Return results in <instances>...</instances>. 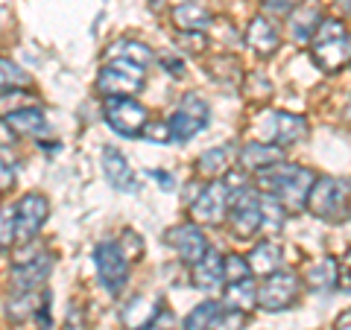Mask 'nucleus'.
<instances>
[{
  "instance_id": "obj_1",
  "label": "nucleus",
  "mask_w": 351,
  "mask_h": 330,
  "mask_svg": "<svg viewBox=\"0 0 351 330\" xmlns=\"http://www.w3.org/2000/svg\"><path fill=\"white\" fill-rule=\"evenodd\" d=\"M313 181H316V175L307 167L287 164V161H278V164H272V167L258 173L261 190L269 193L287 214L302 211V207L307 205V193H311Z\"/></svg>"
},
{
  "instance_id": "obj_2",
  "label": "nucleus",
  "mask_w": 351,
  "mask_h": 330,
  "mask_svg": "<svg viewBox=\"0 0 351 330\" xmlns=\"http://www.w3.org/2000/svg\"><path fill=\"white\" fill-rule=\"evenodd\" d=\"M304 207L325 223H346L351 214V184L337 175H319L307 193Z\"/></svg>"
},
{
  "instance_id": "obj_3",
  "label": "nucleus",
  "mask_w": 351,
  "mask_h": 330,
  "mask_svg": "<svg viewBox=\"0 0 351 330\" xmlns=\"http://www.w3.org/2000/svg\"><path fill=\"white\" fill-rule=\"evenodd\" d=\"M311 56L325 73H337L346 68L351 62V32L343 27V21L322 18V24L313 32Z\"/></svg>"
},
{
  "instance_id": "obj_4",
  "label": "nucleus",
  "mask_w": 351,
  "mask_h": 330,
  "mask_svg": "<svg viewBox=\"0 0 351 330\" xmlns=\"http://www.w3.org/2000/svg\"><path fill=\"white\" fill-rule=\"evenodd\" d=\"M228 190H232V205H228V228L232 234L246 240V237H255L261 225H263V211H261V196L255 187L249 184H240L237 175L226 179Z\"/></svg>"
},
{
  "instance_id": "obj_5",
  "label": "nucleus",
  "mask_w": 351,
  "mask_h": 330,
  "mask_svg": "<svg viewBox=\"0 0 351 330\" xmlns=\"http://www.w3.org/2000/svg\"><path fill=\"white\" fill-rule=\"evenodd\" d=\"M144 85H147L144 68L126 59H112L97 73V91L103 97H135L144 91Z\"/></svg>"
},
{
  "instance_id": "obj_6",
  "label": "nucleus",
  "mask_w": 351,
  "mask_h": 330,
  "mask_svg": "<svg viewBox=\"0 0 351 330\" xmlns=\"http://www.w3.org/2000/svg\"><path fill=\"white\" fill-rule=\"evenodd\" d=\"M208 123H211V108H208V103L202 100L199 94H184L179 108H176V112L167 117L170 140H179V144H184V140H191L193 135L205 131Z\"/></svg>"
},
{
  "instance_id": "obj_7",
  "label": "nucleus",
  "mask_w": 351,
  "mask_h": 330,
  "mask_svg": "<svg viewBox=\"0 0 351 330\" xmlns=\"http://www.w3.org/2000/svg\"><path fill=\"white\" fill-rule=\"evenodd\" d=\"M103 117L123 138H141V131L149 123L147 105H141L135 97H106Z\"/></svg>"
},
{
  "instance_id": "obj_8",
  "label": "nucleus",
  "mask_w": 351,
  "mask_h": 330,
  "mask_svg": "<svg viewBox=\"0 0 351 330\" xmlns=\"http://www.w3.org/2000/svg\"><path fill=\"white\" fill-rule=\"evenodd\" d=\"M299 295H302L299 275L278 269V272L267 275V281L258 287V304L269 313H281V310H287V307H293L295 301H299Z\"/></svg>"
},
{
  "instance_id": "obj_9",
  "label": "nucleus",
  "mask_w": 351,
  "mask_h": 330,
  "mask_svg": "<svg viewBox=\"0 0 351 330\" xmlns=\"http://www.w3.org/2000/svg\"><path fill=\"white\" fill-rule=\"evenodd\" d=\"M94 266L100 275V283L108 295H120V290L126 287L129 281V257L123 255V249L112 240H106L94 249Z\"/></svg>"
},
{
  "instance_id": "obj_10",
  "label": "nucleus",
  "mask_w": 351,
  "mask_h": 330,
  "mask_svg": "<svg viewBox=\"0 0 351 330\" xmlns=\"http://www.w3.org/2000/svg\"><path fill=\"white\" fill-rule=\"evenodd\" d=\"M228 205H232V190H228V184L211 181L199 190L191 214L196 219V225H219L228 216Z\"/></svg>"
},
{
  "instance_id": "obj_11",
  "label": "nucleus",
  "mask_w": 351,
  "mask_h": 330,
  "mask_svg": "<svg viewBox=\"0 0 351 330\" xmlns=\"http://www.w3.org/2000/svg\"><path fill=\"white\" fill-rule=\"evenodd\" d=\"M261 131L269 140L267 144H278V147H290L299 144L307 138V120L302 114H290V112H272L261 120Z\"/></svg>"
},
{
  "instance_id": "obj_12",
  "label": "nucleus",
  "mask_w": 351,
  "mask_h": 330,
  "mask_svg": "<svg viewBox=\"0 0 351 330\" xmlns=\"http://www.w3.org/2000/svg\"><path fill=\"white\" fill-rule=\"evenodd\" d=\"M15 214H18V243H29L44 228V223H47L50 205L41 193H27L18 199Z\"/></svg>"
},
{
  "instance_id": "obj_13",
  "label": "nucleus",
  "mask_w": 351,
  "mask_h": 330,
  "mask_svg": "<svg viewBox=\"0 0 351 330\" xmlns=\"http://www.w3.org/2000/svg\"><path fill=\"white\" fill-rule=\"evenodd\" d=\"M164 240H167V246H170L184 263H188V266H193V263L208 251V240H205L202 228L196 225V223H184V225L170 228Z\"/></svg>"
},
{
  "instance_id": "obj_14",
  "label": "nucleus",
  "mask_w": 351,
  "mask_h": 330,
  "mask_svg": "<svg viewBox=\"0 0 351 330\" xmlns=\"http://www.w3.org/2000/svg\"><path fill=\"white\" fill-rule=\"evenodd\" d=\"M161 313L164 310H161V301L156 295L138 292V295H132L126 301V307L120 310V322H123L126 330H149Z\"/></svg>"
},
{
  "instance_id": "obj_15",
  "label": "nucleus",
  "mask_w": 351,
  "mask_h": 330,
  "mask_svg": "<svg viewBox=\"0 0 351 330\" xmlns=\"http://www.w3.org/2000/svg\"><path fill=\"white\" fill-rule=\"evenodd\" d=\"M246 44L252 47L255 56L269 59L272 53L278 50V44H281V32L267 15H258V18H252L249 27H246Z\"/></svg>"
},
{
  "instance_id": "obj_16",
  "label": "nucleus",
  "mask_w": 351,
  "mask_h": 330,
  "mask_svg": "<svg viewBox=\"0 0 351 330\" xmlns=\"http://www.w3.org/2000/svg\"><path fill=\"white\" fill-rule=\"evenodd\" d=\"M50 269H53V257L44 251V255H38V257H29V260H21L18 266L12 269V287L18 290V292H27V290H38L44 281H47V275H50Z\"/></svg>"
},
{
  "instance_id": "obj_17",
  "label": "nucleus",
  "mask_w": 351,
  "mask_h": 330,
  "mask_svg": "<svg viewBox=\"0 0 351 330\" xmlns=\"http://www.w3.org/2000/svg\"><path fill=\"white\" fill-rule=\"evenodd\" d=\"M322 24V0H299L290 9V32L295 41H311Z\"/></svg>"
},
{
  "instance_id": "obj_18",
  "label": "nucleus",
  "mask_w": 351,
  "mask_h": 330,
  "mask_svg": "<svg viewBox=\"0 0 351 330\" xmlns=\"http://www.w3.org/2000/svg\"><path fill=\"white\" fill-rule=\"evenodd\" d=\"M103 175H106V181L112 184L114 190H120V193L138 190L135 173H132L126 155L120 149H114V147H106L103 149Z\"/></svg>"
},
{
  "instance_id": "obj_19",
  "label": "nucleus",
  "mask_w": 351,
  "mask_h": 330,
  "mask_svg": "<svg viewBox=\"0 0 351 330\" xmlns=\"http://www.w3.org/2000/svg\"><path fill=\"white\" fill-rule=\"evenodd\" d=\"M193 287L202 292H214L226 287V272H223V255L208 249L205 255L193 263Z\"/></svg>"
},
{
  "instance_id": "obj_20",
  "label": "nucleus",
  "mask_w": 351,
  "mask_h": 330,
  "mask_svg": "<svg viewBox=\"0 0 351 330\" xmlns=\"http://www.w3.org/2000/svg\"><path fill=\"white\" fill-rule=\"evenodd\" d=\"M6 316L12 322H27V318H41V325L47 322V292H38V290H27V292H18L15 299L6 301Z\"/></svg>"
},
{
  "instance_id": "obj_21",
  "label": "nucleus",
  "mask_w": 351,
  "mask_h": 330,
  "mask_svg": "<svg viewBox=\"0 0 351 330\" xmlns=\"http://www.w3.org/2000/svg\"><path fill=\"white\" fill-rule=\"evenodd\" d=\"M173 27L179 32H202L211 27V12L202 0H182L173 6Z\"/></svg>"
},
{
  "instance_id": "obj_22",
  "label": "nucleus",
  "mask_w": 351,
  "mask_h": 330,
  "mask_svg": "<svg viewBox=\"0 0 351 330\" xmlns=\"http://www.w3.org/2000/svg\"><path fill=\"white\" fill-rule=\"evenodd\" d=\"M284 161V147L278 144H267V140H252V144L243 147V152H240V167L243 170H267L272 167V164Z\"/></svg>"
},
{
  "instance_id": "obj_23",
  "label": "nucleus",
  "mask_w": 351,
  "mask_h": 330,
  "mask_svg": "<svg viewBox=\"0 0 351 330\" xmlns=\"http://www.w3.org/2000/svg\"><path fill=\"white\" fill-rule=\"evenodd\" d=\"M3 126L9 129V135L15 138H36L47 129V120H44V112L41 108H21V112H12L3 117Z\"/></svg>"
},
{
  "instance_id": "obj_24",
  "label": "nucleus",
  "mask_w": 351,
  "mask_h": 330,
  "mask_svg": "<svg viewBox=\"0 0 351 330\" xmlns=\"http://www.w3.org/2000/svg\"><path fill=\"white\" fill-rule=\"evenodd\" d=\"M246 263H249V272L252 275H261V278H267V275L281 269L284 251H281L278 243H272V240H263V243H258L246 255Z\"/></svg>"
},
{
  "instance_id": "obj_25",
  "label": "nucleus",
  "mask_w": 351,
  "mask_h": 330,
  "mask_svg": "<svg viewBox=\"0 0 351 330\" xmlns=\"http://www.w3.org/2000/svg\"><path fill=\"white\" fill-rule=\"evenodd\" d=\"M223 299L232 310H249V307L258 304V287L252 278H240V281H228L223 287Z\"/></svg>"
},
{
  "instance_id": "obj_26",
  "label": "nucleus",
  "mask_w": 351,
  "mask_h": 330,
  "mask_svg": "<svg viewBox=\"0 0 351 330\" xmlns=\"http://www.w3.org/2000/svg\"><path fill=\"white\" fill-rule=\"evenodd\" d=\"M337 278H339V263L337 257H322L319 263H313L307 272V281L316 292H331L337 290Z\"/></svg>"
},
{
  "instance_id": "obj_27",
  "label": "nucleus",
  "mask_w": 351,
  "mask_h": 330,
  "mask_svg": "<svg viewBox=\"0 0 351 330\" xmlns=\"http://www.w3.org/2000/svg\"><path fill=\"white\" fill-rule=\"evenodd\" d=\"M108 59H126V62H135V64H149L152 59H156V53H152L147 44L141 41H129V38H120L114 41L112 47H108Z\"/></svg>"
},
{
  "instance_id": "obj_28",
  "label": "nucleus",
  "mask_w": 351,
  "mask_h": 330,
  "mask_svg": "<svg viewBox=\"0 0 351 330\" xmlns=\"http://www.w3.org/2000/svg\"><path fill=\"white\" fill-rule=\"evenodd\" d=\"M38 105V97L27 91V88H9V91L0 94V120L12 112H21V108H32Z\"/></svg>"
},
{
  "instance_id": "obj_29",
  "label": "nucleus",
  "mask_w": 351,
  "mask_h": 330,
  "mask_svg": "<svg viewBox=\"0 0 351 330\" xmlns=\"http://www.w3.org/2000/svg\"><path fill=\"white\" fill-rule=\"evenodd\" d=\"M29 82H32L29 73L21 68V64L0 56V91H9V88H27Z\"/></svg>"
},
{
  "instance_id": "obj_30",
  "label": "nucleus",
  "mask_w": 351,
  "mask_h": 330,
  "mask_svg": "<svg viewBox=\"0 0 351 330\" xmlns=\"http://www.w3.org/2000/svg\"><path fill=\"white\" fill-rule=\"evenodd\" d=\"M18 243V214L15 205H3L0 207V251L12 249Z\"/></svg>"
},
{
  "instance_id": "obj_31",
  "label": "nucleus",
  "mask_w": 351,
  "mask_h": 330,
  "mask_svg": "<svg viewBox=\"0 0 351 330\" xmlns=\"http://www.w3.org/2000/svg\"><path fill=\"white\" fill-rule=\"evenodd\" d=\"M226 167H228V152L226 149H208V152L199 155V161H196V173L211 175V179L223 175Z\"/></svg>"
},
{
  "instance_id": "obj_32",
  "label": "nucleus",
  "mask_w": 351,
  "mask_h": 330,
  "mask_svg": "<svg viewBox=\"0 0 351 330\" xmlns=\"http://www.w3.org/2000/svg\"><path fill=\"white\" fill-rule=\"evenodd\" d=\"M217 310H219L217 301L199 304L196 310H191L188 318H184V330H208V327H211V318L217 316Z\"/></svg>"
},
{
  "instance_id": "obj_33",
  "label": "nucleus",
  "mask_w": 351,
  "mask_h": 330,
  "mask_svg": "<svg viewBox=\"0 0 351 330\" xmlns=\"http://www.w3.org/2000/svg\"><path fill=\"white\" fill-rule=\"evenodd\" d=\"M243 327H246V313L226 307V310H217V316L211 318V327L208 330H243Z\"/></svg>"
},
{
  "instance_id": "obj_34",
  "label": "nucleus",
  "mask_w": 351,
  "mask_h": 330,
  "mask_svg": "<svg viewBox=\"0 0 351 330\" xmlns=\"http://www.w3.org/2000/svg\"><path fill=\"white\" fill-rule=\"evenodd\" d=\"M223 272H226V283L228 281H240V278H252L249 263H246V257H240V255L223 257Z\"/></svg>"
},
{
  "instance_id": "obj_35",
  "label": "nucleus",
  "mask_w": 351,
  "mask_h": 330,
  "mask_svg": "<svg viewBox=\"0 0 351 330\" xmlns=\"http://www.w3.org/2000/svg\"><path fill=\"white\" fill-rule=\"evenodd\" d=\"M176 41L184 44V50H188V53H202V50L208 47V38L199 36V32H179V36H176Z\"/></svg>"
},
{
  "instance_id": "obj_36",
  "label": "nucleus",
  "mask_w": 351,
  "mask_h": 330,
  "mask_svg": "<svg viewBox=\"0 0 351 330\" xmlns=\"http://www.w3.org/2000/svg\"><path fill=\"white\" fill-rule=\"evenodd\" d=\"M337 263H339V278H337V290H343V292H351V249H348L346 255L339 257Z\"/></svg>"
},
{
  "instance_id": "obj_37",
  "label": "nucleus",
  "mask_w": 351,
  "mask_h": 330,
  "mask_svg": "<svg viewBox=\"0 0 351 330\" xmlns=\"http://www.w3.org/2000/svg\"><path fill=\"white\" fill-rule=\"evenodd\" d=\"M295 3H299V0H261L263 12H269V15H287Z\"/></svg>"
},
{
  "instance_id": "obj_38",
  "label": "nucleus",
  "mask_w": 351,
  "mask_h": 330,
  "mask_svg": "<svg viewBox=\"0 0 351 330\" xmlns=\"http://www.w3.org/2000/svg\"><path fill=\"white\" fill-rule=\"evenodd\" d=\"M12 184H15V170L6 161H0V193H6Z\"/></svg>"
},
{
  "instance_id": "obj_39",
  "label": "nucleus",
  "mask_w": 351,
  "mask_h": 330,
  "mask_svg": "<svg viewBox=\"0 0 351 330\" xmlns=\"http://www.w3.org/2000/svg\"><path fill=\"white\" fill-rule=\"evenodd\" d=\"M161 68L167 71L170 76H182V73H184L182 59H173V56H161Z\"/></svg>"
},
{
  "instance_id": "obj_40",
  "label": "nucleus",
  "mask_w": 351,
  "mask_h": 330,
  "mask_svg": "<svg viewBox=\"0 0 351 330\" xmlns=\"http://www.w3.org/2000/svg\"><path fill=\"white\" fill-rule=\"evenodd\" d=\"M152 179H158L164 190H173V187H176V179H173L170 173H161V170H156V173H152Z\"/></svg>"
},
{
  "instance_id": "obj_41",
  "label": "nucleus",
  "mask_w": 351,
  "mask_h": 330,
  "mask_svg": "<svg viewBox=\"0 0 351 330\" xmlns=\"http://www.w3.org/2000/svg\"><path fill=\"white\" fill-rule=\"evenodd\" d=\"M334 330H351V310H346L343 316L334 322Z\"/></svg>"
},
{
  "instance_id": "obj_42",
  "label": "nucleus",
  "mask_w": 351,
  "mask_h": 330,
  "mask_svg": "<svg viewBox=\"0 0 351 330\" xmlns=\"http://www.w3.org/2000/svg\"><path fill=\"white\" fill-rule=\"evenodd\" d=\"M164 6V0H149V9H161Z\"/></svg>"
}]
</instances>
